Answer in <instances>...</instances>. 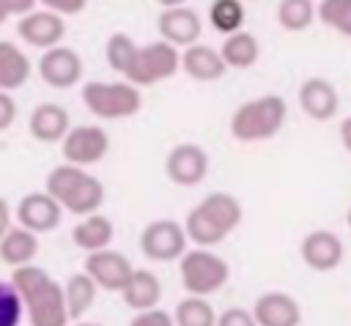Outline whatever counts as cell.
I'll return each mask as SVG.
<instances>
[{
	"label": "cell",
	"instance_id": "obj_1",
	"mask_svg": "<svg viewBox=\"0 0 351 326\" xmlns=\"http://www.w3.org/2000/svg\"><path fill=\"white\" fill-rule=\"evenodd\" d=\"M11 285L16 288L25 304V315L30 326H69L71 323L69 310H66L63 285L55 282L47 268L36 263L19 266L11 271Z\"/></svg>",
	"mask_w": 351,
	"mask_h": 326
},
{
	"label": "cell",
	"instance_id": "obj_2",
	"mask_svg": "<svg viewBox=\"0 0 351 326\" xmlns=\"http://www.w3.org/2000/svg\"><path fill=\"white\" fill-rule=\"evenodd\" d=\"M241 219H244V208L236 195L211 192L186 211L184 230L195 247L214 249L241 225Z\"/></svg>",
	"mask_w": 351,
	"mask_h": 326
},
{
	"label": "cell",
	"instance_id": "obj_3",
	"mask_svg": "<svg viewBox=\"0 0 351 326\" xmlns=\"http://www.w3.org/2000/svg\"><path fill=\"white\" fill-rule=\"evenodd\" d=\"M44 192L52 195L66 214H74L80 219L88 214H96L104 205V184L85 167L66 164V162L55 164L47 173Z\"/></svg>",
	"mask_w": 351,
	"mask_h": 326
},
{
	"label": "cell",
	"instance_id": "obj_4",
	"mask_svg": "<svg viewBox=\"0 0 351 326\" xmlns=\"http://www.w3.org/2000/svg\"><path fill=\"white\" fill-rule=\"evenodd\" d=\"M285 121H288L285 99L277 93H263V96L241 101L233 110L228 129H230V137L236 142L252 145V142H266V140L277 137L282 131Z\"/></svg>",
	"mask_w": 351,
	"mask_h": 326
},
{
	"label": "cell",
	"instance_id": "obj_5",
	"mask_svg": "<svg viewBox=\"0 0 351 326\" xmlns=\"http://www.w3.org/2000/svg\"><path fill=\"white\" fill-rule=\"evenodd\" d=\"M82 104L88 107L90 115L99 121H123L140 112L143 107V93L126 79L104 82V79H90L80 90Z\"/></svg>",
	"mask_w": 351,
	"mask_h": 326
},
{
	"label": "cell",
	"instance_id": "obj_6",
	"mask_svg": "<svg viewBox=\"0 0 351 326\" xmlns=\"http://www.w3.org/2000/svg\"><path fill=\"white\" fill-rule=\"evenodd\" d=\"M178 277L189 296L208 299L228 285L230 266L219 252L206 249V247H192L178 260Z\"/></svg>",
	"mask_w": 351,
	"mask_h": 326
},
{
	"label": "cell",
	"instance_id": "obj_7",
	"mask_svg": "<svg viewBox=\"0 0 351 326\" xmlns=\"http://www.w3.org/2000/svg\"><path fill=\"white\" fill-rule=\"evenodd\" d=\"M178 71H181V49L159 38V41L134 47L121 79L132 82L134 88H148L176 77Z\"/></svg>",
	"mask_w": 351,
	"mask_h": 326
},
{
	"label": "cell",
	"instance_id": "obj_8",
	"mask_svg": "<svg viewBox=\"0 0 351 326\" xmlns=\"http://www.w3.org/2000/svg\"><path fill=\"white\" fill-rule=\"evenodd\" d=\"M186 244H189V238H186L184 222H176L167 216L151 219L140 233V252L145 260H154V263L181 260V255L189 249Z\"/></svg>",
	"mask_w": 351,
	"mask_h": 326
},
{
	"label": "cell",
	"instance_id": "obj_9",
	"mask_svg": "<svg viewBox=\"0 0 351 326\" xmlns=\"http://www.w3.org/2000/svg\"><path fill=\"white\" fill-rule=\"evenodd\" d=\"M110 151V134L99 126V123H80L71 126L69 134L60 142V153L66 164H77V167H93L99 164Z\"/></svg>",
	"mask_w": 351,
	"mask_h": 326
},
{
	"label": "cell",
	"instance_id": "obj_10",
	"mask_svg": "<svg viewBox=\"0 0 351 326\" xmlns=\"http://www.w3.org/2000/svg\"><path fill=\"white\" fill-rule=\"evenodd\" d=\"M208 153L197 142H178L165 156V175L176 186H197L208 175Z\"/></svg>",
	"mask_w": 351,
	"mask_h": 326
},
{
	"label": "cell",
	"instance_id": "obj_11",
	"mask_svg": "<svg viewBox=\"0 0 351 326\" xmlns=\"http://www.w3.org/2000/svg\"><path fill=\"white\" fill-rule=\"evenodd\" d=\"M36 71L38 77L49 85V88H58V90H69L74 85H80L82 79V58L77 49L66 47V44H58L52 49H44L38 63H36Z\"/></svg>",
	"mask_w": 351,
	"mask_h": 326
},
{
	"label": "cell",
	"instance_id": "obj_12",
	"mask_svg": "<svg viewBox=\"0 0 351 326\" xmlns=\"http://www.w3.org/2000/svg\"><path fill=\"white\" fill-rule=\"evenodd\" d=\"M343 255H346L343 238H340L335 230H326V227L310 230V233L299 241V258H302V263H304L310 271H315V274H329V271H335V268L343 263Z\"/></svg>",
	"mask_w": 351,
	"mask_h": 326
},
{
	"label": "cell",
	"instance_id": "obj_13",
	"mask_svg": "<svg viewBox=\"0 0 351 326\" xmlns=\"http://www.w3.org/2000/svg\"><path fill=\"white\" fill-rule=\"evenodd\" d=\"M82 271L99 285V290L121 293L123 285L129 282L134 266H132V260H129L123 252L107 247V249H99V252L85 255V266H82Z\"/></svg>",
	"mask_w": 351,
	"mask_h": 326
},
{
	"label": "cell",
	"instance_id": "obj_14",
	"mask_svg": "<svg viewBox=\"0 0 351 326\" xmlns=\"http://www.w3.org/2000/svg\"><path fill=\"white\" fill-rule=\"evenodd\" d=\"M63 208L58 205V200L47 192H27L19 197L16 208H14V219L19 227L41 236V233H52L60 222H63Z\"/></svg>",
	"mask_w": 351,
	"mask_h": 326
},
{
	"label": "cell",
	"instance_id": "obj_15",
	"mask_svg": "<svg viewBox=\"0 0 351 326\" xmlns=\"http://www.w3.org/2000/svg\"><path fill=\"white\" fill-rule=\"evenodd\" d=\"M16 36L27 44V47H36V49H52L63 41L66 36V19L47 11V8H36L25 16L16 19Z\"/></svg>",
	"mask_w": 351,
	"mask_h": 326
},
{
	"label": "cell",
	"instance_id": "obj_16",
	"mask_svg": "<svg viewBox=\"0 0 351 326\" xmlns=\"http://www.w3.org/2000/svg\"><path fill=\"white\" fill-rule=\"evenodd\" d=\"M156 27H159V38L162 41L173 44L176 49H186V47L197 44V38L203 33V19L189 5L162 8L159 19H156Z\"/></svg>",
	"mask_w": 351,
	"mask_h": 326
},
{
	"label": "cell",
	"instance_id": "obj_17",
	"mask_svg": "<svg viewBox=\"0 0 351 326\" xmlns=\"http://www.w3.org/2000/svg\"><path fill=\"white\" fill-rule=\"evenodd\" d=\"M296 99H299L302 112L315 123L332 121L337 115V110H340V93H337L335 82L326 79V77H307L299 85Z\"/></svg>",
	"mask_w": 351,
	"mask_h": 326
},
{
	"label": "cell",
	"instance_id": "obj_18",
	"mask_svg": "<svg viewBox=\"0 0 351 326\" xmlns=\"http://www.w3.org/2000/svg\"><path fill=\"white\" fill-rule=\"evenodd\" d=\"M252 315L258 326H302V304L285 290H266L255 299Z\"/></svg>",
	"mask_w": 351,
	"mask_h": 326
},
{
	"label": "cell",
	"instance_id": "obj_19",
	"mask_svg": "<svg viewBox=\"0 0 351 326\" xmlns=\"http://www.w3.org/2000/svg\"><path fill=\"white\" fill-rule=\"evenodd\" d=\"M71 129V118H69V110L58 101H41L33 107L30 118H27V131L36 142H44V145H55V142H63V137L69 134Z\"/></svg>",
	"mask_w": 351,
	"mask_h": 326
},
{
	"label": "cell",
	"instance_id": "obj_20",
	"mask_svg": "<svg viewBox=\"0 0 351 326\" xmlns=\"http://www.w3.org/2000/svg\"><path fill=\"white\" fill-rule=\"evenodd\" d=\"M181 71L195 82H217L225 77L228 66L217 47L197 41V44L181 49Z\"/></svg>",
	"mask_w": 351,
	"mask_h": 326
},
{
	"label": "cell",
	"instance_id": "obj_21",
	"mask_svg": "<svg viewBox=\"0 0 351 326\" xmlns=\"http://www.w3.org/2000/svg\"><path fill=\"white\" fill-rule=\"evenodd\" d=\"M121 299L134 312L154 310L162 301V279L151 268H134L132 277H129V282L121 290Z\"/></svg>",
	"mask_w": 351,
	"mask_h": 326
},
{
	"label": "cell",
	"instance_id": "obj_22",
	"mask_svg": "<svg viewBox=\"0 0 351 326\" xmlns=\"http://www.w3.org/2000/svg\"><path fill=\"white\" fill-rule=\"evenodd\" d=\"M112 236H115V225H112V219L104 216L101 211L82 216V219L71 227V241H74V247L82 249L85 255L99 252V249H107V247L112 244Z\"/></svg>",
	"mask_w": 351,
	"mask_h": 326
},
{
	"label": "cell",
	"instance_id": "obj_23",
	"mask_svg": "<svg viewBox=\"0 0 351 326\" xmlns=\"http://www.w3.org/2000/svg\"><path fill=\"white\" fill-rule=\"evenodd\" d=\"M33 74V63L27 58V52L14 44V41H0V90L14 93L22 85H27Z\"/></svg>",
	"mask_w": 351,
	"mask_h": 326
},
{
	"label": "cell",
	"instance_id": "obj_24",
	"mask_svg": "<svg viewBox=\"0 0 351 326\" xmlns=\"http://www.w3.org/2000/svg\"><path fill=\"white\" fill-rule=\"evenodd\" d=\"M38 255V236L14 225L3 238H0V260L14 271L19 266H30Z\"/></svg>",
	"mask_w": 351,
	"mask_h": 326
},
{
	"label": "cell",
	"instance_id": "obj_25",
	"mask_svg": "<svg viewBox=\"0 0 351 326\" xmlns=\"http://www.w3.org/2000/svg\"><path fill=\"white\" fill-rule=\"evenodd\" d=\"M219 55H222V60H225L228 68L244 71V68H252L258 63V58H261V41H258L255 33L239 30L233 36H225V41L219 47Z\"/></svg>",
	"mask_w": 351,
	"mask_h": 326
},
{
	"label": "cell",
	"instance_id": "obj_26",
	"mask_svg": "<svg viewBox=\"0 0 351 326\" xmlns=\"http://www.w3.org/2000/svg\"><path fill=\"white\" fill-rule=\"evenodd\" d=\"M63 296H66V310L71 321H82L88 315V310L96 304L99 296V285L85 274V271H74L66 285H63Z\"/></svg>",
	"mask_w": 351,
	"mask_h": 326
},
{
	"label": "cell",
	"instance_id": "obj_27",
	"mask_svg": "<svg viewBox=\"0 0 351 326\" xmlns=\"http://www.w3.org/2000/svg\"><path fill=\"white\" fill-rule=\"evenodd\" d=\"M244 19H247L244 0H211L208 5V25L222 36H233L244 30Z\"/></svg>",
	"mask_w": 351,
	"mask_h": 326
},
{
	"label": "cell",
	"instance_id": "obj_28",
	"mask_svg": "<svg viewBox=\"0 0 351 326\" xmlns=\"http://www.w3.org/2000/svg\"><path fill=\"white\" fill-rule=\"evenodd\" d=\"M318 19V5L313 0H280L277 22L288 33H302Z\"/></svg>",
	"mask_w": 351,
	"mask_h": 326
},
{
	"label": "cell",
	"instance_id": "obj_29",
	"mask_svg": "<svg viewBox=\"0 0 351 326\" xmlns=\"http://www.w3.org/2000/svg\"><path fill=\"white\" fill-rule=\"evenodd\" d=\"M176 326H217V310L203 296H184L173 312Z\"/></svg>",
	"mask_w": 351,
	"mask_h": 326
},
{
	"label": "cell",
	"instance_id": "obj_30",
	"mask_svg": "<svg viewBox=\"0 0 351 326\" xmlns=\"http://www.w3.org/2000/svg\"><path fill=\"white\" fill-rule=\"evenodd\" d=\"M318 19L337 36L351 38V0H321Z\"/></svg>",
	"mask_w": 351,
	"mask_h": 326
},
{
	"label": "cell",
	"instance_id": "obj_31",
	"mask_svg": "<svg viewBox=\"0 0 351 326\" xmlns=\"http://www.w3.org/2000/svg\"><path fill=\"white\" fill-rule=\"evenodd\" d=\"M134 47H137V44H134V38H132L129 33H123V30L110 33V38H107V44H104V58H107L110 68H112L118 77H123L126 63H129Z\"/></svg>",
	"mask_w": 351,
	"mask_h": 326
},
{
	"label": "cell",
	"instance_id": "obj_32",
	"mask_svg": "<svg viewBox=\"0 0 351 326\" xmlns=\"http://www.w3.org/2000/svg\"><path fill=\"white\" fill-rule=\"evenodd\" d=\"M25 315V304L11 285V279H0V326H19Z\"/></svg>",
	"mask_w": 351,
	"mask_h": 326
},
{
	"label": "cell",
	"instance_id": "obj_33",
	"mask_svg": "<svg viewBox=\"0 0 351 326\" xmlns=\"http://www.w3.org/2000/svg\"><path fill=\"white\" fill-rule=\"evenodd\" d=\"M129 326H176V321H173V312H167L162 307H154V310L134 312Z\"/></svg>",
	"mask_w": 351,
	"mask_h": 326
},
{
	"label": "cell",
	"instance_id": "obj_34",
	"mask_svg": "<svg viewBox=\"0 0 351 326\" xmlns=\"http://www.w3.org/2000/svg\"><path fill=\"white\" fill-rule=\"evenodd\" d=\"M217 326H258L252 310L244 307H228L217 315Z\"/></svg>",
	"mask_w": 351,
	"mask_h": 326
},
{
	"label": "cell",
	"instance_id": "obj_35",
	"mask_svg": "<svg viewBox=\"0 0 351 326\" xmlns=\"http://www.w3.org/2000/svg\"><path fill=\"white\" fill-rule=\"evenodd\" d=\"M38 3H41V8H47V11H52V14L63 16V19L82 14L85 5H88V0H38Z\"/></svg>",
	"mask_w": 351,
	"mask_h": 326
},
{
	"label": "cell",
	"instance_id": "obj_36",
	"mask_svg": "<svg viewBox=\"0 0 351 326\" xmlns=\"http://www.w3.org/2000/svg\"><path fill=\"white\" fill-rule=\"evenodd\" d=\"M16 101H14V96L11 93H5V90H0V131H5V129H11L14 126V121H16Z\"/></svg>",
	"mask_w": 351,
	"mask_h": 326
},
{
	"label": "cell",
	"instance_id": "obj_37",
	"mask_svg": "<svg viewBox=\"0 0 351 326\" xmlns=\"http://www.w3.org/2000/svg\"><path fill=\"white\" fill-rule=\"evenodd\" d=\"M3 3L11 16H25V14L36 11V5H38V0H3Z\"/></svg>",
	"mask_w": 351,
	"mask_h": 326
},
{
	"label": "cell",
	"instance_id": "obj_38",
	"mask_svg": "<svg viewBox=\"0 0 351 326\" xmlns=\"http://www.w3.org/2000/svg\"><path fill=\"white\" fill-rule=\"evenodd\" d=\"M11 216H14L11 203H8V200L0 195V238H3V236H5L11 227H14V225H11Z\"/></svg>",
	"mask_w": 351,
	"mask_h": 326
},
{
	"label": "cell",
	"instance_id": "obj_39",
	"mask_svg": "<svg viewBox=\"0 0 351 326\" xmlns=\"http://www.w3.org/2000/svg\"><path fill=\"white\" fill-rule=\"evenodd\" d=\"M337 137H340V145H343V151H346V153H351V115L340 121Z\"/></svg>",
	"mask_w": 351,
	"mask_h": 326
},
{
	"label": "cell",
	"instance_id": "obj_40",
	"mask_svg": "<svg viewBox=\"0 0 351 326\" xmlns=\"http://www.w3.org/2000/svg\"><path fill=\"white\" fill-rule=\"evenodd\" d=\"M162 8H178V5H189V0H156Z\"/></svg>",
	"mask_w": 351,
	"mask_h": 326
},
{
	"label": "cell",
	"instance_id": "obj_41",
	"mask_svg": "<svg viewBox=\"0 0 351 326\" xmlns=\"http://www.w3.org/2000/svg\"><path fill=\"white\" fill-rule=\"evenodd\" d=\"M8 16H11V14H8V8H5V3L0 0V25H3V22H5Z\"/></svg>",
	"mask_w": 351,
	"mask_h": 326
},
{
	"label": "cell",
	"instance_id": "obj_42",
	"mask_svg": "<svg viewBox=\"0 0 351 326\" xmlns=\"http://www.w3.org/2000/svg\"><path fill=\"white\" fill-rule=\"evenodd\" d=\"M69 326H101V323H88V321H74V323H69Z\"/></svg>",
	"mask_w": 351,
	"mask_h": 326
},
{
	"label": "cell",
	"instance_id": "obj_43",
	"mask_svg": "<svg viewBox=\"0 0 351 326\" xmlns=\"http://www.w3.org/2000/svg\"><path fill=\"white\" fill-rule=\"evenodd\" d=\"M346 222H348V227H351V208H348V214H346Z\"/></svg>",
	"mask_w": 351,
	"mask_h": 326
},
{
	"label": "cell",
	"instance_id": "obj_44",
	"mask_svg": "<svg viewBox=\"0 0 351 326\" xmlns=\"http://www.w3.org/2000/svg\"><path fill=\"white\" fill-rule=\"evenodd\" d=\"M244 3H250V0H244Z\"/></svg>",
	"mask_w": 351,
	"mask_h": 326
}]
</instances>
